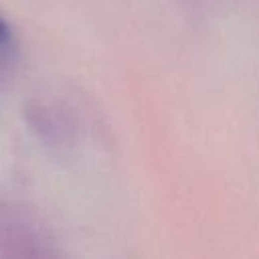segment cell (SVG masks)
<instances>
[{"label":"cell","mask_w":259,"mask_h":259,"mask_svg":"<svg viewBox=\"0 0 259 259\" xmlns=\"http://www.w3.org/2000/svg\"><path fill=\"white\" fill-rule=\"evenodd\" d=\"M10 36H12V32H10V26L6 24V20H2V18H0V42H6V40H10Z\"/></svg>","instance_id":"1"}]
</instances>
